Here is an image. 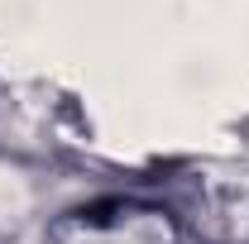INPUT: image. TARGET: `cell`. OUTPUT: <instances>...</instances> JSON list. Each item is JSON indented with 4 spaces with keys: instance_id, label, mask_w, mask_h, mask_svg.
Returning <instances> with one entry per match:
<instances>
[{
    "instance_id": "obj_1",
    "label": "cell",
    "mask_w": 249,
    "mask_h": 244,
    "mask_svg": "<svg viewBox=\"0 0 249 244\" xmlns=\"http://www.w3.org/2000/svg\"><path fill=\"white\" fill-rule=\"evenodd\" d=\"M53 244H173L168 215L154 206H91L72 211L53 230Z\"/></svg>"
}]
</instances>
